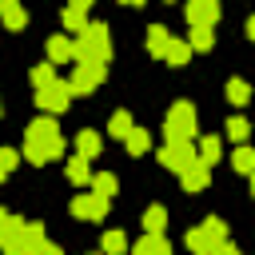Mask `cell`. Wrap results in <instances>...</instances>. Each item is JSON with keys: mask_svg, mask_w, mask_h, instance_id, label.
I'll use <instances>...</instances> for the list:
<instances>
[{"mask_svg": "<svg viewBox=\"0 0 255 255\" xmlns=\"http://www.w3.org/2000/svg\"><path fill=\"white\" fill-rule=\"evenodd\" d=\"M64 155V135L56 128L52 116H40L28 124V135H24V159L28 163H52Z\"/></svg>", "mask_w": 255, "mask_h": 255, "instance_id": "obj_1", "label": "cell"}, {"mask_svg": "<svg viewBox=\"0 0 255 255\" xmlns=\"http://www.w3.org/2000/svg\"><path fill=\"white\" fill-rule=\"evenodd\" d=\"M108 60H112L108 24H88V28L76 36V64H104V68H108Z\"/></svg>", "mask_w": 255, "mask_h": 255, "instance_id": "obj_2", "label": "cell"}, {"mask_svg": "<svg viewBox=\"0 0 255 255\" xmlns=\"http://www.w3.org/2000/svg\"><path fill=\"white\" fill-rule=\"evenodd\" d=\"M187 247H191V255H219L227 247V223L215 219V215L203 219L199 227L187 231Z\"/></svg>", "mask_w": 255, "mask_h": 255, "instance_id": "obj_3", "label": "cell"}, {"mask_svg": "<svg viewBox=\"0 0 255 255\" xmlns=\"http://www.w3.org/2000/svg\"><path fill=\"white\" fill-rule=\"evenodd\" d=\"M163 135H167V143H191L195 139V108H191V100H175L167 108Z\"/></svg>", "mask_w": 255, "mask_h": 255, "instance_id": "obj_4", "label": "cell"}, {"mask_svg": "<svg viewBox=\"0 0 255 255\" xmlns=\"http://www.w3.org/2000/svg\"><path fill=\"white\" fill-rule=\"evenodd\" d=\"M159 163L183 175L187 167H195V163H199V151H195L191 143H163V147H159Z\"/></svg>", "mask_w": 255, "mask_h": 255, "instance_id": "obj_5", "label": "cell"}, {"mask_svg": "<svg viewBox=\"0 0 255 255\" xmlns=\"http://www.w3.org/2000/svg\"><path fill=\"white\" fill-rule=\"evenodd\" d=\"M104 76H108V68H104V64H76V72H72L68 88H72V96H84V92H96V88L104 84Z\"/></svg>", "mask_w": 255, "mask_h": 255, "instance_id": "obj_6", "label": "cell"}, {"mask_svg": "<svg viewBox=\"0 0 255 255\" xmlns=\"http://www.w3.org/2000/svg\"><path fill=\"white\" fill-rule=\"evenodd\" d=\"M68 100H72V88H68V80H56V84H48V88H40V92H36V104H40L48 116L64 112V108H68Z\"/></svg>", "mask_w": 255, "mask_h": 255, "instance_id": "obj_7", "label": "cell"}, {"mask_svg": "<svg viewBox=\"0 0 255 255\" xmlns=\"http://www.w3.org/2000/svg\"><path fill=\"white\" fill-rule=\"evenodd\" d=\"M72 215H76V219H92V223H100V219L108 215V199L96 195V191H80V195L72 199Z\"/></svg>", "mask_w": 255, "mask_h": 255, "instance_id": "obj_8", "label": "cell"}, {"mask_svg": "<svg viewBox=\"0 0 255 255\" xmlns=\"http://www.w3.org/2000/svg\"><path fill=\"white\" fill-rule=\"evenodd\" d=\"M215 16H219V4L215 0H191L187 4V24L191 28H211Z\"/></svg>", "mask_w": 255, "mask_h": 255, "instance_id": "obj_9", "label": "cell"}, {"mask_svg": "<svg viewBox=\"0 0 255 255\" xmlns=\"http://www.w3.org/2000/svg\"><path fill=\"white\" fill-rule=\"evenodd\" d=\"M60 20H64V28H68V32H76V36H80V32L88 28V0H76V4H68Z\"/></svg>", "mask_w": 255, "mask_h": 255, "instance_id": "obj_10", "label": "cell"}, {"mask_svg": "<svg viewBox=\"0 0 255 255\" xmlns=\"http://www.w3.org/2000/svg\"><path fill=\"white\" fill-rule=\"evenodd\" d=\"M68 60H76V40L52 36L48 40V64H68Z\"/></svg>", "mask_w": 255, "mask_h": 255, "instance_id": "obj_11", "label": "cell"}, {"mask_svg": "<svg viewBox=\"0 0 255 255\" xmlns=\"http://www.w3.org/2000/svg\"><path fill=\"white\" fill-rule=\"evenodd\" d=\"M167 48H171V32H167L163 24H151V28H147V52H151L155 60H163Z\"/></svg>", "mask_w": 255, "mask_h": 255, "instance_id": "obj_12", "label": "cell"}, {"mask_svg": "<svg viewBox=\"0 0 255 255\" xmlns=\"http://www.w3.org/2000/svg\"><path fill=\"white\" fill-rule=\"evenodd\" d=\"M179 183H183V191H203V187L211 183V167H207V163H195V167H187V171L179 175Z\"/></svg>", "mask_w": 255, "mask_h": 255, "instance_id": "obj_13", "label": "cell"}, {"mask_svg": "<svg viewBox=\"0 0 255 255\" xmlns=\"http://www.w3.org/2000/svg\"><path fill=\"white\" fill-rule=\"evenodd\" d=\"M100 147H104V139H100L92 128H84V131L76 135V155H80V159H96V155H100Z\"/></svg>", "mask_w": 255, "mask_h": 255, "instance_id": "obj_14", "label": "cell"}, {"mask_svg": "<svg viewBox=\"0 0 255 255\" xmlns=\"http://www.w3.org/2000/svg\"><path fill=\"white\" fill-rule=\"evenodd\" d=\"M131 255H171V243H167L163 235H143V239L131 247Z\"/></svg>", "mask_w": 255, "mask_h": 255, "instance_id": "obj_15", "label": "cell"}, {"mask_svg": "<svg viewBox=\"0 0 255 255\" xmlns=\"http://www.w3.org/2000/svg\"><path fill=\"white\" fill-rule=\"evenodd\" d=\"M88 191H96V195L112 199V195L120 191V179H116L112 171H96V175H92V183H88Z\"/></svg>", "mask_w": 255, "mask_h": 255, "instance_id": "obj_16", "label": "cell"}, {"mask_svg": "<svg viewBox=\"0 0 255 255\" xmlns=\"http://www.w3.org/2000/svg\"><path fill=\"white\" fill-rule=\"evenodd\" d=\"M163 227H167V211L159 203H151L143 211V235H163Z\"/></svg>", "mask_w": 255, "mask_h": 255, "instance_id": "obj_17", "label": "cell"}, {"mask_svg": "<svg viewBox=\"0 0 255 255\" xmlns=\"http://www.w3.org/2000/svg\"><path fill=\"white\" fill-rule=\"evenodd\" d=\"M24 223H28V219H20V215H12V211H4V207H0V247H4V243H12V239L20 235V227H24Z\"/></svg>", "mask_w": 255, "mask_h": 255, "instance_id": "obj_18", "label": "cell"}, {"mask_svg": "<svg viewBox=\"0 0 255 255\" xmlns=\"http://www.w3.org/2000/svg\"><path fill=\"white\" fill-rule=\"evenodd\" d=\"M0 20H4V28H8V32H20V28H24V20H28V12H24L16 0H4V12H0Z\"/></svg>", "mask_w": 255, "mask_h": 255, "instance_id": "obj_19", "label": "cell"}, {"mask_svg": "<svg viewBox=\"0 0 255 255\" xmlns=\"http://www.w3.org/2000/svg\"><path fill=\"white\" fill-rule=\"evenodd\" d=\"M231 167L243 171V175H255V147H251V143L235 147V151H231Z\"/></svg>", "mask_w": 255, "mask_h": 255, "instance_id": "obj_20", "label": "cell"}, {"mask_svg": "<svg viewBox=\"0 0 255 255\" xmlns=\"http://www.w3.org/2000/svg\"><path fill=\"white\" fill-rule=\"evenodd\" d=\"M92 175H96V171L88 167V159H80V155H72V159H68V179H72L76 187H84V183H92Z\"/></svg>", "mask_w": 255, "mask_h": 255, "instance_id": "obj_21", "label": "cell"}, {"mask_svg": "<svg viewBox=\"0 0 255 255\" xmlns=\"http://www.w3.org/2000/svg\"><path fill=\"white\" fill-rule=\"evenodd\" d=\"M223 131H227V139H235V143L243 147V143H247V135H251V124H247L243 116H231V120L223 124Z\"/></svg>", "mask_w": 255, "mask_h": 255, "instance_id": "obj_22", "label": "cell"}, {"mask_svg": "<svg viewBox=\"0 0 255 255\" xmlns=\"http://www.w3.org/2000/svg\"><path fill=\"white\" fill-rule=\"evenodd\" d=\"M195 151H199V163H207V167H211V163L219 159V151H223V143H219V135H203Z\"/></svg>", "mask_w": 255, "mask_h": 255, "instance_id": "obj_23", "label": "cell"}, {"mask_svg": "<svg viewBox=\"0 0 255 255\" xmlns=\"http://www.w3.org/2000/svg\"><path fill=\"white\" fill-rule=\"evenodd\" d=\"M227 100H231L235 108H243V104L251 100V84H247V80H239V76H235V80H227Z\"/></svg>", "mask_w": 255, "mask_h": 255, "instance_id": "obj_24", "label": "cell"}, {"mask_svg": "<svg viewBox=\"0 0 255 255\" xmlns=\"http://www.w3.org/2000/svg\"><path fill=\"white\" fill-rule=\"evenodd\" d=\"M135 124H131V116L120 108V112H112V120H108V131L116 135V139H128V131H131Z\"/></svg>", "mask_w": 255, "mask_h": 255, "instance_id": "obj_25", "label": "cell"}, {"mask_svg": "<svg viewBox=\"0 0 255 255\" xmlns=\"http://www.w3.org/2000/svg\"><path fill=\"white\" fill-rule=\"evenodd\" d=\"M104 255H128V235L124 231H104Z\"/></svg>", "mask_w": 255, "mask_h": 255, "instance_id": "obj_26", "label": "cell"}, {"mask_svg": "<svg viewBox=\"0 0 255 255\" xmlns=\"http://www.w3.org/2000/svg\"><path fill=\"white\" fill-rule=\"evenodd\" d=\"M60 76H56V64H36L32 68V88L40 92V88H48V84H56Z\"/></svg>", "mask_w": 255, "mask_h": 255, "instance_id": "obj_27", "label": "cell"}, {"mask_svg": "<svg viewBox=\"0 0 255 255\" xmlns=\"http://www.w3.org/2000/svg\"><path fill=\"white\" fill-rule=\"evenodd\" d=\"M124 143H128V151H131V155H143V151H147V147H151V135H147V131H143V128H131V131H128V139H124Z\"/></svg>", "mask_w": 255, "mask_h": 255, "instance_id": "obj_28", "label": "cell"}, {"mask_svg": "<svg viewBox=\"0 0 255 255\" xmlns=\"http://www.w3.org/2000/svg\"><path fill=\"white\" fill-rule=\"evenodd\" d=\"M163 60H167V64H187V60H191V44H187V40H171V48H167Z\"/></svg>", "mask_w": 255, "mask_h": 255, "instance_id": "obj_29", "label": "cell"}, {"mask_svg": "<svg viewBox=\"0 0 255 255\" xmlns=\"http://www.w3.org/2000/svg\"><path fill=\"white\" fill-rule=\"evenodd\" d=\"M187 44H191L195 52H207V48H211V28H191V32H187Z\"/></svg>", "mask_w": 255, "mask_h": 255, "instance_id": "obj_30", "label": "cell"}, {"mask_svg": "<svg viewBox=\"0 0 255 255\" xmlns=\"http://www.w3.org/2000/svg\"><path fill=\"white\" fill-rule=\"evenodd\" d=\"M16 163H20V151H12V147H0V175H8Z\"/></svg>", "mask_w": 255, "mask_h": 255, "instance_id": "obj_31", "label": "cell"}, {"mask_svg": "<svg viewBox=\"0 0 255 255\" xmlns=\"http://www.w3.org/2000/svg\"><path fill=\"white\" fill-rule=\"evenodd\" d=\"M36 255H64V251H60V247H56V243H48V239H44V247H40V251H36Z\"/></svg>", "mask_w": 255, "mask_h": 255, "instance_id": "obj_32", "label": "cell"}, {"mask_svg": "<svg viewBox=\"0 0 255 255\" xmlns=\"http://www.w3.org/2000/svg\"><path fill=\"white\" fill-rule=\"evenodd\" d=\"M247 36H251V40H255V16H251V20H247Z\"/></svg>", "mask_w": 255, "mask_h": 255, "instance_id": "obj_33", "label": "cell"}, {"mask_svg": "<svg viewBox=\"0 0 255 255\" xmlns=\"http://www.w3.org/2000/svg\"><path fill=\"white\" fill-rule=\"evenodd\" d=\"M219 255H239V251H235V247H231V243H227V247H223V251H219Z\"/></svg>", "mask_w": 255, "mask_h": 255, "instance_id": "obj_34", "label": "cell"}, {"mask_svg": "<svg viewBox=\"0 0 255 255\" xmlns=\"http://www.w3.org/2000/svg\"><path fill=\"white\" fill-rule=\"evenodd\" d=\"M251 191H255V175H251Z\"/></svg>", "mask_w": 255, "mask_h": 255, "instance_id": "obj_35", "label": "cell"}, {"mask_svg": "<svg viewBox=\"0 0 255 255\" xmlns=\"http://www.w3.org/2000/svg\"><path fill=\"white\" fill-rule=\"evenodd\" d=\"M0 12H4V0H0Z\"/></svg>", "mask_w": 255, "mask_h": 255, "instance_id": "obj_36", "label": "cell"}, {"mask_svg": "<svg viewBox=\"0 0 255 255\" xmlns=\"http://www.w3.org/2000/svg\"><path fill=\"white\" fill-rule=\"evenodd\" d=\"M0 112H4V104H0Z\"/></svg>", "mask_w": 255, "mask_h": 255, "instance_id": "obj_37", "label": "cell"}, {"mask_svg": "<svg viewBox=\"0 0 255 255\" xmlns=\"http://www.w3.org/2000/svg\"><path fill=\"white\" fill-rule=\"evenodd\" d=\"M0 179H4V175H0Z\"/></svg>", "mask_w": 255, "mask_h": 255, "instance_id": "obj_38", "label": "cell"}]
</instances>
